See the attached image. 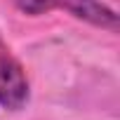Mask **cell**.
<instances>
[{
    "label": "cell",
    "mask_w": 120,
    "mask_h": 120,
    "mask_svg": "<svg viewBox=\"0 0 120 120\" xmlns=\"http://www.w3.org/2000/svg\"><path fill=\"white\" fill-rule=\"evenodd\" d=\"M12 3L24 14H31V17L47 14L52 10H66L68 14H73L87 24L108 28L113 33L118 31V14L99 0H12Z\"/></svg>",
    "instance_id": "obj_1"
},
{
    "label": "cell",
    "mask_w": 120,
    "mask_h": 120,
    "mask_svg": "<svg viewBox=\"0 0 120 120\" xmlns=\"http://www.w3.org/2000/svg\"><path fill=\"white\" fill-rule=\"evenodd\" d=\"M28 94V78L21 61L0 38V106L7 111H19L26 106Z\"/></svg>",
    "instance_id": "obj_2"
}]
</instances>
